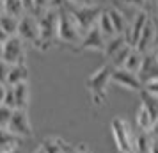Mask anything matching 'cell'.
<instances>
[{"instance_id": "cell-1", "label": "cell", "mask_w": 158, "mask_h": 153, "mask_svg": "<svg viewBox=\"0 0 158 153\" xmlns=\"http://www.w3.org/2000/svg\"><path fill=\"white\" fill-rule=\"evenodd\" d=\"M55 41H59V7L52 6L39 16V39L36 48L41 52H48L53 48Z\"/></svg>"}, {"instance_id": "cell-2", "label": "cell", "mask_w": 158, "mask_h": 153, "mask_svg": "<svg viewBox=\"0 0 158 153\" xmlns=\"http://www.w3.org/2000/svg\"><path fill=\"white\" fill-rule=\"evenodd\" d=\"M53 6L59 7V41L78 46L82 37H84V32L78 27L77 20L73 18L69 9L66 7L64 0H57V4H53Z\"/></svg>"}, {"instance_id": "cell-3", "label": "cell", "mask_w": 158, "mask_h": 153, "mask_svg": "<svg viewBox=\"0 0 158 153\" xmlns=\"http://www.w3.org/2000/svg\"><path fill=\"white\" fill-rule=\"evenodd\" d=\"M112 73H114V66L107 62V64L100 66L96 71L87 79V87L91 93V100L94 105H103L107 100L108 86L112 84Z\"/></svg>"}, {"instance_id": "cell-4", "label": "cell", "mask_w": 158, "mask_h": 153, "mask_svg": "<svg viewBox=\"0 0 158 153\" xmlns=\"http://www.w3.org/2000/svg\"><path fill=\"white\" fill-rule=\"evenodd\" d=\"M110 130H112V137L117 146L119 153H133V141L135 135L130 130V123L124 117L117 116L110 121Z\"/></svg>"}, {"instance_id": "cell-5", "label": "cell", "mask_w": 158, "mask_h": 153, "mask_svg": "<svg viewBox=\"0 0 158 153\" xmlns=\"http://www.w3.org/2000/svg\"><path fill=\"white\" fill-rule=\"evenodd\" d=\"M66 7L69 9V13H71L73 18L77 20V23H78V27L82 29L84 34H85L87 30H91L93 27L98 25L100 16H101V13H103V9H101L100 6H96V4H94V6H84V7H73V6H68V4H66Z\"/></svg>"}, {"instance_id": "cell-6", "label": "cell", "mask_w": 158, "mask_h": 153, "mask_svg": "<svg viewBox=\"0 0 158 153\" xmlns=\"http://www.w3.org/2000/svg\"><path fill=\"white\" fill-rule=\"evenodd\" d=\"M7 130L16 135L18 139H27L34 135V130H32V123H30L29 117V110L27 109H15L13 110V117L9 121Z\"/></svg>"}, {"instance_id": "cell-7", "label": "cell", "mask_w": 158, "mask_h": 153, "mask_svg": "<svg viewBox=\"0 0 158 153\" xmlns=\"http://www.w3.org/2000/svg\"><path fill=\"white\" fill-rule=\"evenodd\" d=\"M25 41L20 36H11L4 43V53H2V61H6L9 66L15 64H25Z\"/></svg>"}, {"instance_id": "cell-8", "label": "cell", "mask_w": 158, "mask_h": 153, "mask_svg": "<svg viewBox=\"0 0 158 153\" xmlns=\"http://www.w3.org/2000/svg\"><path fill=\"white\" fill-rule=\"evenodd\" d=\"M16 36H20L25 43L36 46L37 39H39V16H36L34 13H27L23 18H20Z\"/></svg>"}, {"instance_id": "cell-9", "label": "cell", "mask_w": 158, "mask_h": 153, "mask_svg": "<svg viewBox=\"0 0 158 153\" xmlns=\"http://www.w3.org/2000/svg\"><path fill=\"white\" fill-rule=\"evenodd\" d=\"M112 84L117 86V87L133 91V93H142L144 91V84L140 82L139 75L133 73V71H128V70H124V68H114Z\"/></svg>"}, {"instance_id": "cell-10", "label": "cell", "mask_w": 158, "mask_h": 153, "mask_svg": "<svg viewBox=\"0 0 158 153\" xmlns=\"http://www.w3.org/2000/svg\"><path fill=\"white\" fill-rule=\"evenodd\" d=\"M105 45H107V37L103 36V32L100 30V27L96 25V27H93L91 30H87L85 34H84L80 45L77 46V50H78V52H82V50H93V52H101V53H103Z\"/></svg>"}, {"instance_id": "cell-11", "label": "cell", "mask_w": 158, "mask_h": 153, "mask_svg": "<svg viewBox=\"0 0 158 153\" xmlns=\"http://www.w3.org/2000/svg\"><path fill=\"white\" fill-rule=\"evenodd\" d=\"M149 18L151 16L148 15L146 9H139V11L135 13L131 23L128 25V29H126V32H124V36H126V39H128V43L131 45V46H135L137 41L140 39V34H142V30L146 29V25H148V22H149Z\"/></svg>"}, {"instance_id": "cell-12", "label": "cell", "mask_w": 158, "mask_h": 153, "mask_svg": "<svg viewBox=\"0 0 158 153\" xmlns=\"http://www.w3.org/2000/svg\"><path fill=\"white\" fill-rule=\"evenodd\" d=\"M139 79L144 86H148L151 82L158 80V57L155 52H149V53H144V61L142 66L139 70Z\"/></svg>"}, {"instance_id": "cell-13", "label": "cell", "mask_w": 158, "mask_h": 153, "mask_svg": "<svg viewBox=\"0 0 158 153\" xmlns=\"http://www.w3.org/2000/svg\"><path fill=\"white\" fill-rule=\"evenodd\" d=\"M128 39H126V36L124 34H119V36H114L110 37V39H107V45H105V50H103V55H105V59H108V61H112V59L119 53V52L124 48V46H128Z\"/></svg>"}, {"instance_id": "cell-14", "label": "cell", "mask_w": 158, "mask_h": 153, "mask_svg": "<svg viewBox=\"0 0 158 153\" xmlns=\"http://www.w3.org/2000/svg\"><path fill=\"white\" fill-rule=\"evenodd\" d=\"M22 82H29V66L27 64H15L9 68V75H7V84L9 87H15Z\"/></svg>"}, {"instance_id": "cell-15", "label": "cell", "mask_w": 158, "mask_h": 153, "mask_svg": "<svg viewBox=\"0 0 158 153\" xmlns=\"http://www.w3.org/2000/svg\"><path fill=\"white\" fill-rule=\"evenodd\" d=\"M135 123L139 132H148L149 134L153 130V125H155V117L151 116V112L148 110V107L140 103L139 109H137V116H135Z\"/></svg>"}, {"instance_id": "cell-16", "label": "cell", "mask_w": 158, "mask_h": 153, "mask_svg": "<svg viewBox=\"0 0 158 153\" xmlns=\"http://www.w3.org/2000/svg\"><path fill=\"white\" fill-rule=\"evenodd\" d=\"M15 96H16V109H27L30 102V84L29 82H22L15 86Z\"/></svg>"}, {"instance_id": "cell-17", "label": "cell", "mask_w": 158, "mask_h": 153, "mask_svg": "<svg viewBox=\"0 0 158 153\" xmlns=\"http://www.w3.org/2000/svg\"><path fill=\"white\" fill-rule=\"evenodd\" d=\"M108 16H110V20H112V23H114V29L117 34H124L128 29V25H126V16H124V13H123L121 9L117 7H108L107 9Z\"/></svg>"}, {"instance_id": "cell-18", "label": "cell", "mask_w": 158, "mask_h": 153, "mask_svg": "<svg viewBox=\"0 0 158 153\" xmlns=\"http://www.w3.org/2000/svg\"><path fill=\"white\" fill-rule=\"evenodd\" d=\"M151 144H153V137L148 132H139L133 141V153H149Z\"/></svg>"}, {"instance_id": "cell-19", "label": "cell", "mask_w": 158, "mask_h": 153, "mask_svg": "<svg viewBox=\"0 0 158 153\" xmlns=\"http://www.w3.org/2000/svg\"><path fill=\"white\" fill-rule=\"evenodd\" d=\"M20 146V139L13 135L7 128H0V150L6 153L9 150H15Z\"/></svg>"}, {"instance_id": "cell-20", "label": "cell", "mask_w": 158, "mask_h": 153, "mask_svg": "<svg viewBox=\"0 0 158 153\" xmlns=\"http://www.w3.org/2000/svg\"><path fill=\"white\" fill-rule=\"evenodd\" d=\"M18 25H20V18L7 15V13H0V27L7 32L9 36H16L18 34Z\"/></svg>"}, {"instance_id": "cell-21", "label": "cell", "mask_w": 158, "mask_h": 153, "mask_svg": "<svg viewBox=\"0 0 158 153\" xmlns=\"http://www.w3.org/2000/svg\"><path fill=\"white\" fill-rule=\"evenodd\" d=\"M2 11L15 16V18H23L27 15V9H25L22 0H4V9Z\"/></svg>"}, {"instance_id": "cell-22", "label": "cell", "mask_w": 158, "mask_h": 153, "mask_svg": "<svg viewBox=\"0 0 158 153\" xmlns=\"http://www.w3.org/2000/svg\"><path fill=\"white\" fill-rule=\"evenodd\" d=\"M98 27H100V30L103 32V36L107 37V39H110V37H114V36H119V34L115 32L114 23H112V20H110V16H108L107 9H105V11L101 13L100 22H98Z\"/></svg>"}, {"instance_id": "cell-23", "label": "cell", "mask_w": 158, "mask_h": 153, "mask_svg": "<svg viewBox=\"0 0 158 153\" xmlns=\"http://www.w3.org/2000/svg\"><path fill=\"white\" fill-rule=\"evenodd\" d=\"M142 61H144V53H140L137 48H133V50H131V53L128 55V59H126V62H124V66H123V68H124V70H128V71L139 73L140 66H142Z\"/></svg>"}, {"instance_id": "cell-24", "label": "cell", "mask_w": 158, "mask_h": 153, "mask_svg": "<svg viewBox=\"0 0 158 153\" xmlns=\"http://www.w3.org/2000/svg\"><path fill=\"white\" fill-rule=\"evenodd\" d=\"M140 103H144L148 107V110L151 112V116L155 117V121H156L158 119V96L151 95V93H148L144 89L142 93H140Z\"/></svg>"}, {"instance_id": "cell-25", "label": "cell", "mask_w": 158, "mask_h": 153, "mask_svg": "<svg viewBox=\"0 0 158 153\" xmlns=\"http://www.w3.org/2000/svg\"><path fill=\"white\" fill-rule=\"evenodd\" d=\"M64 144L66 142L60 137H46V139H43L41 148H43L46 153H62Z\"/></svg>"}, {"instance_id": "cell-26", "label": "cell", "mask_w": 158, "mask_h": 153, "mask_svg": "<svg viewBox=\"0 0 158 153\" xmlns=\"http://www.w3.org/2000/svg\"><path fill=\"white\" fill-rule=\"evenodd\" d=\"M131 50H133V46L131 45H128V46H124L117 55H115L112 61H110V64L114 66V68H123L124 66V62H126V59H128V55L131 53Z\"/></svg>"}, {"instance_id": "cell-27", "label": "cell", "mask_w": 158, "mask_h": 153, "mask_svg": "<svg viewBox=\"0 0 158 153\" xmlns=\"http://www.w3.org/2000/svg\"><path fill=\"white\" fill-rule=\"evenodd\" d=\"M11 117H13V109H9L6 105H0V128H7Z\"/></svg>"}, {"instance_id": "cell-28", "label": "cell", "mask_w": 158, "mask_h": 153, "mask_svg": "<svg viewBox=\"0 0 158 153\" xmlns=\"http://www.w3.org/2000/svg\"><path fill=\"white\" fill-rule=\"evenodd\" d=\"M52 6H53L52 0H34V15L41 16L44 11H48Z\"/></svg>"}, {"instance_id": "cell-29", "label": "cell", "mask_w": 158, "mask_h": 153, "mask_svg": "<svg viewBox=\"0 0 158 153\" xmlns=\"http://www.w3.org/2000/svg\"><path fill=\"white\" fill-rule=\"evenodd\" d=\"M4 105L9 107V109H16V96H15V89L7 86V93H6V98H4Z\"/></svg>"}, {"instance_id": "cell-30", "label": "cell", "mask_w": 158, "mask_h": 153, "mask_svg": "<svg viewBox=\"0 0 158 153\" xmlns=\"http://www.w3.org/2000/svg\"><path fill=\"white\" fill-rule=\"evenodd\" d=\"M9 68H11V66H9L6 61H2V59H0V82H2V84H6V80H7Z\"/></svg>"}, {"instance_id": "cell-31", "label": "cell", "mask_w": 158, "mask_h": 153, "mask_svg": "<svg viewBox=\"0 0 158 153\" xmlns=\"http://www.w3.org/2000/svg\"><path fill=\"white\" fill-rule=\"evenodd\" d=\"M68 6L73 7H84V6H94V0H64Z\"/></svg>"}, {"instance_id": "cell-32", "label": "cell", "mask_w": 158, "mask_h": 153, "mask_svg": "<svg viewBox=\"0 0 158 153\" xmlns=\"http://www.w3.org/2000/svg\"><path fill=\"white\" fill-rule=\"evenodd\" d=\"M123 2L131 6V7H137V9H144L146 4H148V0H123Z\"/></svg>"}, {"instance_id": "cell-33", "label": "cell", "mask_w": 158, "mask_h": 153, "mask_svg": "<svg viewBox=\"0 0 158 153\" xmlns=\"http://www.w3.org/2000/svg\"><path fill=\"white\" fill-rule=\"evenodd\" d=\"M144 89H146L148 93H151V95L158 96V80L151 82V84H148V86H144Z\"/></svg>"}, {"instance_id": "cell-34", "label": "cell", "mask_w": 158, "mask_h": 153, "mask_svg": "<svg viewBox=\"0 0 158 153\" xmlns=\"http://www.w3.org/2000/svg\"><path fill=\"white\" fill-rule=\"evenodd\" d=\"M6 93H7V84H2V82H0V105H4Z\"/></svg>"}, {"instance_id": "cell-35", "label": "cell", "mask_w": 158, "mask_h": 153, "mask_svg": "<svg viewBox=\"0 0 158 153\" xmlns=\"http://www.w3.org/2000/svg\"><path fill=\"white\" fill-rule=\"evenodd\" d=\"M75 153H91V150H89V146L87 144L82 142V144H78L77 148H75Z\"/></svg>"}, {"instance_id": "cell-36", "label": "cell", "mask_w": 158, "mask_h": 153, "mask_svg": "<svg viewBox=\"0 0 158 153\" xmlns=\"http://www.w3.org/2000/svg\"><path fill=\"white\" fill-rule=\"evenodd\" d=\"M25 9H27V13H34V0H22Z\"/></svg>"}, {"instance_id": "cell-37", "label": "cell", "mask_w": 158, "mask_h": 153, "mask_svg": "<svg viewBox=\"0 0 158 153\" xmlns=\"http://www.w3.org/2000/svg\"><path fill=\"white\" fill-rule=\"evenodd\" d=\"M149 135L153 139H156V141H158V119L155 121V125H153V130L149 132Z\"/></svg>"}, {"instance_id": "cell-38", "label": "cell", "mask_w": 158, "mask_h": 153, "mask_svg": "<svg viewBox=\"0 0 158 153\" xmlns=\"http://www.w3.org/2000/svg\"><path fill=\"white\" fill-rule=\"evenodd\" d=\"M9 37H11V36H9V34H7L4 29H2V27H0V43H6Z\"/></svg>"}, {"instance_id": "cell-39", "label": "cell", "mask_w": 158, "mask_h": 153, "mask_svg": "<svg viewBox=\"0 0 158 153\" xmlns=\"http://www.w3.org/2000/svg\"><path fill=\"white\" fill-rule=\"evenodd\" d=\"M149 153H158V141L153 139V144H151V151Z\"/></svg>"}, {"instance_id": "cell-40", "label": "cell", "mask_w": 158, "mask_h": 153, "mask_svg": "<svg viewBox=\"0 0 158 153\" xmlns=\"http://www.w3.org/2000/svg\"><path fill=\"white\" fill-rule=\"evenodd\" d=\"M62 153H75V148H71V146L66 142V144H64V150H62Z\"/></svg>"}, {"instance_id": "cell-41", "label": "cell", "mask_w": 158, "mask_h": 153, "mask_svg": "<svg viewBox=\"0 0 158 153\" xmlns=\"http://www.w3.org/2000/svg\"><path fill=\"white\" fill-rule=\"evenodd\" d=\"M6 153H23V151H22V148L18 146V148H15V150H9V151H6Z\"/></svg>"}, {"instance_id": "cell-42", "label": "cell", "mask_w": 158, "mask_h": 153, "mask_svg": "<svg viewBox=\"0 0 158 153\" xmlns=\"http://www.w3.org/2000/svg\"><path fill=\"white\" fill-rule=\"evenodd\" d=\"M34 153H46V151H44L43 148H41V146H39V148H37V150H36V151H34Z\"/></svg>"}, {"instance_id": "cell-43", "label": "cell", "mask_w": 158, "mask_h": 153, "mask_svg": "<svg viewBox=\"0 0 158 153\" xmlns=\"http://www.w3.org/2000/svg\"><path fill=\"white\" fill-rule=\"evenodd\" d=\"M2 53H4V43H0V59H2Z\"/></svg>"}, {"instance_id": "cell-44", "label": "cell", "mask_w": 158, "mask_h": 153, "mask_svg": "<svg viewBox=\"0 0 158 153\" xmlns=\"http://www.w3.org/2000/svg\"><path fill=\"white\" fill-rule=\"evenodd\" d=\"M155 53H156V57H158V48H156V50H155Z\"/></svg>"}, {"instance_id": "cell-45", "label": "cell", "mask_w": 158, "mask_h": 153, "mask_svg": "<svg viewBox=\"0 0 158 153\" xmlns=\"http://www.w3.org/2000/svg\"><path fill=\"white\" fill-rule=\"evenodd\" d=\"M156 6H158V0H156Z\"/></svg>"}]
</instances>
